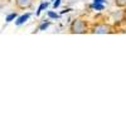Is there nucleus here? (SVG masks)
<instances>
[{
  "instance_id": "obj_13",
  "label": "nucleus",
  "mask_w": 126,
  "mask_h": 126,
  "mask_svg": "<svg viewBox=\"0 0 126 126\" xmlns=\"http://www.w3.org/2000/svg\"><path fill=\"white\" fill-rule=\"evenodd\" d=\"M125 19H126V15H125Z\"/></svg>"
},
{
  "instance_id": "obj_9",
  "label": "nucleus",
  "mask_w": 126,
  "mask_h": 126,
  "mask_svg": "<svg viewBox=\"0 0 126 126\" xmlns=\"http://www.w3.org/2000/svg\"><path fill=\"white\" fill-rule=\"evenodd\" d=\"M49 27V23H43L40 27H39V30H44V29H47Z\"/></svg>"
},
{
  "instance_id": "obj_12",
  "label": "nucleus",
  "mask_w": 126,
  "mask_h": 126,
  "mask_svg": "<svg viewBox=\"0 0 126 126\" xmlns=\"http://www.w3.org/2000/svg\"><path fill=\"white\" fill-rule=\"evenodd\" d=\"M94 3H98V4H102L103 0H94Z\"/></svg>"
},
{
  "instance_id": "obj_3",
  "label": "nucleus",
  "mask_w": 126,
  "mask_h": 126,
  "mask_svg": "<svg viewBox=\"0 0 126 126\" xmlns=\"http://www.w3.org/2000/svg\"><path fill=\"white\" fill-rule=\"evenodd\" d=\"M15 4L19 9H29L33 5V0H15Z\"/></svg>"
},
{
  "instance_id": "obj_7",
  "label": "nucleus",
  "mask_w": 126,
  "mask_h": 126,
  "mask_svg": "<svg viewBox=\"0 0 126 126\" xmlns=\"http://www.w3.org/2000/svg\"><path fill=\"white\" fill-rule=\"evenodd\" d=\"M48 6V3H42V5L39 6V9H38V12H37V15H39L40 14V12H42V10H44Z\"/></svg>"
},
{
  "instance_id": "obj_4",
  "label": "nucleus",
  "mask_w": 126,
  "mask_h": 126,
  "mask_svg": "<svg viewBox=\"0 0 126 126\" xmlns=\"http://www.w3.org/2000/svg\"><path fill=\"white\" fill-rule=\"evenodd\" d=\"M29 18H30V14H29V13H27V14H24V15H22V16H19V18L15 20V25H22V24H24Z\"/></svg>"
},
{
  "instance_id": "obj_1",
  "label": "nucleus",
  "mask_w": 126,
  "mask_h": 126,
  "mask_svg": "<svg viewBox=\"0 0 126 126\" xmlns=\"http://www.w3.org/2000/svg\"><path fill=\"white\" fill-rule=\"evenodd\" d=\"M87 29H88L87 23L82 19L73 20L71 24V33H73V34H83L87 32Z\"/></svg>"
},
{
  "instance_id": "obj_5",
  "label": "nucleus",
  "mask_w": 126,
  "mask_h": 126,
  "mask_svg": "<svg viewBox=\"0 0 126 126\" xmlns=\"http://www.w3.org/2000/svg\"><path fill=\"white\" fill-rule=\"evenodd\" d=\"M115 4L119 8H125L126 6V0H115Z\"/></svg>"
},
{
  "instance_id": "obj_6",
  "label": "nucleus",
  "mask_w": 126,
  "mask_h": 126,
  "mask_svg": "<svg viewBox=\"0 0 126 126\" xmlns=\"http://www.w3.org/2000/svg\"><path fill=\"white\" fill-rule=\"evenodd\" d=\"M16 18V13H12V14H9L8 16H6V23H10V22H12V20H14Z\"/></svg>"
},
{
  "instance_id": "obj_10",
  "label": "nucleus",
  "mask_w": 126,
  "mask_h": 126,
  "mask_svg": "<svg viewBox=\"0 0 126 126\" xmlns=\"http://www.w3.org/2000/svg\"><path fill=\"white\" fill-rule=\"evenodd\" d=\"M48 16H49V18H52V19H56V18H58V15H57L56 13H53V12H49V13H48Z\"/></svg>"
},
{
  "instance_id": "obj_11",
  "label": "nucleus",
  "mask_w": 126,
  "mask_h": 126,
  "mask_svg": "<svg viewBox=\"0 0 126 126\" xmlns=\"http://www.w3.org/2000/svg\"><path fill=\"white\" fill-rule=\"evenodd\" d=\"M59 4H61V0H54V3H53V8H54V9H57V8L59 6Z\"/></svg>"
},
{
  "instance_id": "obj_8",
  "label": "nucleus",
  "mask_w": 126,
  "mask_h": 126,
  "mask_svg": "<svg viewBox=\"0 0 126 126\" xmlns=\"http://www.w3.org/2000/svg\"><path fill=\"white\" fill-rule=\"evenodd\" d=\"M92 8H93V9H97V10H102V9H103V4H98V3H93Z\"/></svg>"
},
{
  "instance_id": "obj_2",
  "label": "nucleus",
  "mask_w": 126,
  "mask_h": 126,
  "mask_svg": "<svg viewBox=\"0 0 126 126\" xmlns=\"http://www.w3.org/2000/svg\"><path fill=\"white\" fill-rule=\"evenodd\" d=\"M93 33L97 34H106V33H111V27L109 24H96L92 28Z\"/></svg>"
}]
</instances>
